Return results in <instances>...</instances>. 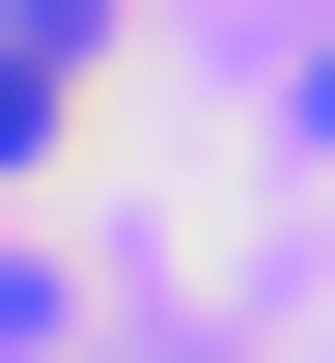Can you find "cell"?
I'll return each instance as SVG.
<instances>
[{"label": "cell", "mask_w": 335, "mask_h": 363, "mask_svg": "<svg viewBox=\"0 0 335 363\" xmlns=\"http://www.w3.org/2000/svg\"><path fill=\"white\" fill-rule=\"evenodd\" d=\"M0 168H56V56H28V28H0Z\"/></svg>", "instance_id": "cell-1"}]
</instances>
